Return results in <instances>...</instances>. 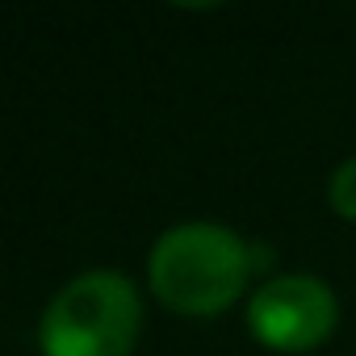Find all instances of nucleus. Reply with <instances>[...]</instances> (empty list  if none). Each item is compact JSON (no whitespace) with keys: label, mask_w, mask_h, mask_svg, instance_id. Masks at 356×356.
Instances as JSON below:
<instances>
[{"label":"nucleus","mask_w":356,"mask_h":356,"mask_svg":"<svg viewBox=\"0 0 356 356\" xmlns=\"http://www.w3.org/2000/svg\"><path fill=\"white\" fill-rule=\"evenodd\" d=\"M151 293L189 318L222 314L252 277V248L218 222H181L151 248Z\"/></svg>","instance_id":"f257e3e1"},{"label":"nucleus","mask_w":356,"mask_h":356,"mask_svg":"<svg viewBox=\"0 0 356 356\" xmlns=\"http://www.w3.org/2000/svg\"><path fill=\"white\" fill-rule=\"evenodd\" d=\"M143 302L122 273L97 268L67 281L38 323L42 356H130Z\"/></svg>","instance_id":"f03ea898"},{"label":"nucleus","mask_w":356,"mask_h":356,"mask_svg":"<svg viewBox=\"0 0 356 356\" xmlns=\"http://www.w3.org/2000/svg\"><path fill=\"white\" fill-rule=\"evenodd\" d=\"M339 323L335 293L306 273H285L264 281L248 302V331L273 352H310Z\"/></svg>","instance_id":"7ed1b4c3"},{"label":"nucleus","mask_w":356,"mask_h":356,"mask_svg":"<svg viewBox=\"0 0 356 356\" xmlns=\"http://www.w3.org/2000/svg\"><path fill=\"white\" fill-rule=\"evenodd\" d=\"M327 202L339 218H352L356 222V155L343 159L331 176V185H327Z\"/></svg>","instance_id":"20e7f679"}]
</instances>
